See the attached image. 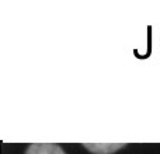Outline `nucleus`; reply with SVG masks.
Listing matches in <instances>:
<instances>
[{"label":"nucleus","instance_id":"f257e3e1","mask_svg":"<svg viewBox=\"0 0 160 154\" xmlns=\"http://www.w3.org/2000/svg\"><path fill=\"white\" fill-rule=\"evenodd\" d=\"M25 154H65V152L58 144L35 143V144H30V146H28Z\"/></svg>","mask_w":160,"mask_h":154},{"label":"nucleus","instance_id":"f03ea898","mask_svg":"<svg viewBox=\"0 0 160 154\" xmlns=\"http://www.w3.org/2000/svg\"><path fill=\"white\" fill-rule=\"evenodd\" d=\"M84 149L90 150L91 153H96V154H110V153H114L119 149H124L125 144L124 143H117V144H110V143H98V144H91V143H86L83 144Z\"/></svg>","mask_w":160,"mask_h":154}]
</instances>
